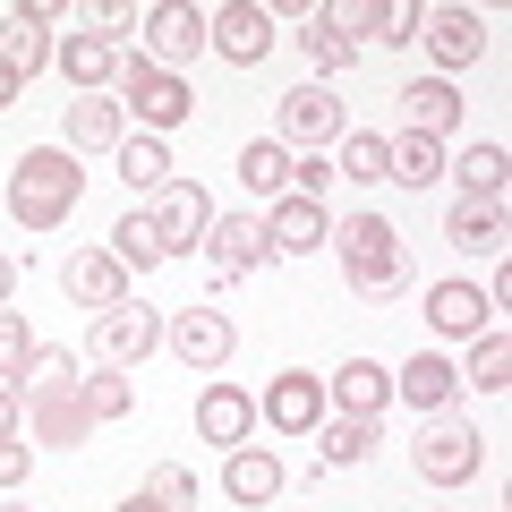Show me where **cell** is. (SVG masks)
<instances>
[{"label": "cell", "instance_id": "obj_1", "mask_svg": "<svg viewBox=\"0 0 512 512\" xmlns=\"http://www.w3.org/2000/svg\"><path fill=\"white\" fill-rule=\"evenodd\" d=\"M18 410H26V427H35V444H86L94 436V419H86V367L69 359V350H35V367H26V384H18Z\"/></svg>", "mask_w": 512, "mask_h": 512}, {"label": "cell", "instance_id": "obj_2", "mask_svg": "<svg viewBox=\"0 0 512 512\" xmlns=\"http://www.w3.org/2000/svg\"><path fill=\"white\" fill-rule=\"evenodd\" d=\"M77 197H86V171H77L69 146H35L9 163V214L26 222V231H60V222L77 214Z\"/></svg>", "mask_w": 512, "mask_h": 512}, {"label": "cell", "instance_id": "obj_3", "mask_svg": "<svg viewBox=\"0 0 512 512\" xmlns=\"http://www.w3.org/2000/svg\"><path fill=\"white\" fill-rule=\"evenodd\" d=\"M342 274H350V291H367V299H384V291H402L410 282V256H402V231L384 214H350L342 231Z\"/></svg>", "mask_w": 512, "mask_h": 512}, {"label": "cell", "instance_id": "obj_4", "mask_svg": "<svg viewBox=\"0 0 512 512\" xmlns=\"http://www.w3.org/2000/svg\"><path fill=\"white\" fill-rule=\"evenodd\" d=\"M111 86H120V111L146 128V137H171V128L197 111V94H188L171 69H154L146 52H120V77H111Z\"/></svg>", "mask_w": 512, "mask_h": 512}, {"label": "cell", "instance_id": "obj_5", "mask_svg": "<svg viewBox=\"0 0 512 512\" xmlns=\"http://www.w3.org/2000/svg\"><path fill=\"white\" fill-rule=\"evenodd\" d=\"M478 453H487V444H478V427L453 419V410H436V427L410 444V470H419L427 487H470V478H478Z\"/></svg>", "mask_w": 512, "mask_h": 512}, {"label": "cell", "instance_id": "obj_6", "mask_svg": "<svg viewBox=\"0 0 512 512\" xmlns=\"http://www.w3.org/2000/svg\"><path fill=\"white\" fill-rule=\"evenodd\" d=\"M214 43V26H205V9H188V0H163V9H146V60L154 69H171L180 77L188 60Z\"/></svg>", "mask_w": 512, "mask_h": 512}, {"label": "cell", "instance_id": "obj_7", "mask_svg": "<svg viewBox=\"0 0 512 512\" xmlns=\"http://www.w3.org/2000/svg\"><path fill=\"white\" fill-rule=\"evenodd\" d=\"M154 239H163V256H188V248H205V231H214V205H205V188L197 180H171V188H154Z\"/></svg>", "mask_w": 512, "mask_h": 512}, {"label": "cell", "instance_id": "obj_8", "mask_svg": "<svg viewBox=\"0 0 512 512\" xmlns=\"http://www.w3.org/2000/svg\"><path fill=\"white\" fill-rule=\"evenodd\" d=\"M256 419L274 427V436H316L325 427V376H274L265 393H256Z\"/></svg>", "mask_w": 512, "mask_h": 512}, {"label": "cell", "instance_id": "obj_9", "mask_svg": "<svg viewBox=\"0 0 512 512\" xmlns=\"http://www.w3.org/2000/svg\"><path fill=\"white\" fill-rule=\"evenodd\" d=\"M52 18L60 9H43V0H26V9H0V69L9 77H35V69H52Z\"/></svg>", "mask_w": 512, "mask_h": 512}, {"label": "cell", "instance_id": "obj_10", "mask_svg": "<svg viewBox=\"0 0 512 512\" xmlns=\"http://www.w3.org/2000/svg\"><path fill=\"white\" fill-rule=\"evenodd\" d=\"M154 342H163V316L137 308V299L94 316V359H103V367H146V350H154Z\"/></svg>", "mask_w": 512, "mask_h": 512}, {"label": "cell", "instance_id": "obj_11", "mask_svg": "<svg viewBox=\"0 0 512 512\" xmlns=\"http://www.w3.org/2000/svg\"><path fill=\"white\" fill-rule=\"evenodd\" d=\"M274 256V239H265V214H214V231H205V265H214L222 282L256 274Z\"/></svg>", "mask_w": 512, "mask_h": 512}, {"label": "cell", "instance_id": "obj_12", "mask_svg": "<svg viewBox=\"0 0 512 512\" xmlns=\"http://www.w3.org/2000/svg\"><path fill=\"white\" fill-rule=\"evenodd\" d=\"M163 342L180 350V359L197 367V376H214V367L239 350V333H231V316H222V308H180V316L163 325Z\"/></svg>", "mask_w": 512, "mask_h": 512}, {"label": "cell", "instance_id": "obj_13", "mask_svg": "<svg viewBox=\"0 0 512 512\" xmlns=\"http://www.w3.org/2000/svg\"><path fill=\"white\" fill-rule=\"evenodd\" d=\"M419 43L436 52V69H478V52H487V26H478V9H419Z\"/></svg>", "mask_w": 512, "mask_h": 512}, {"label": "cell", "instance_id": "obj_14", "mask_svg": "<svg viewBox=\"0 0 512 512\" xmlns=\"http://www.w3.org/2000/svg\"><path fill=\"white\" fill-rule=\"evenodd\" d=\"M214 52L231 60V69H256V60L274 52V9H256V0H231V9H214Z\"/></svg>", "mask_w": 512, "mask_h": 512}, {"label": "cell", "instance_id": "obj_15", "mask_svg": "<svg viewBox=\"0 0 512 512\" xmlns=\"http://www.w3.org/2000/svg\"><path fill=\"white\" fill-rule=\"evenodd\" d=\"M384 402H393V367H376V359H342V376H325L333 419H384Z\"/></svg>", "mask_w": 512, "mask_h": 512}, {"label": "cell", "instance_id": "obj_16", "mask_svg": "<svg viewBox=\"0 0 512 512\" xmlns=\"http://www.w3.org/2000/svg\"><path fill=\"white\" fill-rule=\"evenodd\" d=\"M282 146H342V94L333 86L282 94Z\"/></svg>", "mask_w": 512, "mask_h": 512}, {"label": "cell", "instance_id": "obj_17", "mask_svg": "<svg viewBox=\"0 0 512 512\" xmlns=\"http://www.w3.org/2000/svg\"><path fill=\"white\" fill-rule=\"evenodd\" d=\"M265 239H274V256H316V248H333V222H325L316 197H274Z\"/></svg>", "mask_w": 512, "mask_h": 512}, {"label": "cell", "instance_id": "obj_18", "mask_svg": "<svg viewBox=\"0 0 512 512\" xmlns=\"http://www.w3.org/2000/svg\"><path fill=\"white\" fill-rule=\"evenodd\" d=\"M282 487H291V478H282V461L265 453V444H231V453H222V495H231V504H274Z\"/></svg>", "mask_w": 512, "mask_h": 512}, {"label": "cell", "instance_id": "obj_19", "mask_svg": "<svg viewBox=\"0 0 512 512\" xmlns=\"http://www.w3.org/2000/svg\"><path fill=\"white\" fill-rule=\"evenodd\" d=\"M60 282H69V299H77V308H94V316H103V308H128V274H120V256H111V248L69 256V274H60Z\"/></svg>", "mask_w": 512, "mask_h": 512}, {"label": "cell", "instance_id": "obj_20", "mask_svg": "<svg viewBox=\"0 0 512 512\" xmlns=\"http://www.w3.org/2000/svg\"><path fill=\"white\" fill-rule=\"evenodd\" d=\"M427 325L453 333V342H478V333L495 325V308H487L478 282H436V291H427Z\"/></svg>", "mask_w": 512, "mask_h": 512}, {"label": "cell", "instance_id": "obj_21", "mask_svg": "<svg viewBox=\"0 0 512 512\" xmlns=\"http://www.w3.org/2000/svg\"><path fill=\"white\" fill-rule=\"evenodd\" d=\"M393 393H402L410 410H453V393H461V367H453V359H436V350H419L410 367H393Z\"/></svg>", "mask_w": 512, "mask_h": 512}, {"label": "cell", "instance_id": "obj_22", "mask_svg": "<svg viewBox=\"0 0 512 512\" xmlns=\"http://www.w3.org/2000/svg\"><path fill=\"white\" fill-rule=\"evenodd\" d=\"M248 427H256V402L239 393V384H205V402H197V436L205 444H248Z\"/></svg>", "mask_w": 512, "mask_h": 512}, {"label": "cell", "instance_id": "obj_23", "mask_svg": "<svg viewBox=\"0 0 512 512\" xmlns=\"http://www.w3.org/2000/svg\"><path fill=\"white\" fill-rule=\"evenodd\" d=\"M402 103H410V120H402V128H419V137H436V146L461 128V94H453V77H419Z\"/></svg>", "mask_w": 512, "mask_h": 512}, {"label": "cell", "instance_id": "obj_24", "mask_svg": "<svg viewBox=\"0 0 512 512\" xmlns=\"http://www.w3.org/2000/svg\"><path fill=\"white\" fill-rule=\"evenodd\" d=\"M52 60L69 69V86H86V94H103L111 77H120V43H111V35H69Z\"/></svg>", "mask_w": 512, "mask_h": 512}, {"label": "cell", "instance_id": "obj_25", "mask_svg": "<svg viewBox=\"0 0 512 512\" xmlns=\"http://www.w3.org/2000/svg\"><path fill=\"white\" fill-rule=\"evenodd\" d=\"M384 180H402V188H427V180H444V146H436V137H419V128L384 137Z\"/></svg>", "mask_w": 512, "mask_h": 512}, {"label": "cell", "instance_id": "obj_26", "mask_svg": "<svg viewBox=\"0 0 512 512\" xmlns=\"http://www.w3.org/2000/svg\"><path fill=\"white\" fill-rule=\"evenodd\" d=\"M120 180H128V197L171 188V146H163V137H146V128H128V137H120Z\"/></svg>", "mask_w": 512, "mask_h": 512}, {"label": "cell", "instance_id": "obj_27", "mask_svg": "<svg viewBox=\"0 0 512 512\" xmlns=\"http://www.w3.org/2000/svg\"><path fill=\"white\" fill-rule=\"evenodd\" d=\"M120 137H128V111L111 103V94H77L69 103V154L77 146H111L120 154Z\"/></svg>", "mask_w": 512, "mask_h": 512}, {"label": "cell", "instance_id": "obj_28", "mask_svg": "<svg viewBox=\"0 0 512 512\" xmlns=\"http://www.w3.org/2000/svg\"><path fill=\"white\" fill-rule=\"evenodd\" d=\"M444 239H453V248H470V256H495V248H504V205L461 197L453 214H444Z\"/></svg>", "mask_w": 512, "mask_h": 512}, {"label": "cell", "instance_id": "obj_29", "mask_svg": "<svg viewBox=\"0 0 512 512\" xmlns=\"http://www.w3.org/2000/svg\"><path fill=\"white\" fill-rule=\"evenodd\" d=\"M291 163H299V154L282 146V137L239 146V180H248V197H291Z\"/></svg>", "mask_w": 512, "mask_h": 512}, {"label": "cell", "instance_id": "obj_30", "mask_svg": "<svg viewBox=\"0 0 512 512\" xmlns=\"http://www.w3.org/2000/svg\"><path fill=\"white\" fill-rule=\"evenodd\" d=\"M376 419H333L325 410V427H316V461H325V470H350V461H367L376 453Z\"/></svg>", "mask_w": 512, "mask_h": 512}, {"label": "cell", "instance_id": "obj_31", "mask_svg": "<svg viewBox=\"0 0 512 512\" xmlns=\"http://www.w3.org/2000/svg\"><path fill=\"white\" fill-rule=\"evenodd\" d=\"M461 180V197H487V205H504V180H512V163H504V146H470L461 163H444Z\"/></svg>", "mask_w": 512, "mask_h": 512}, {"label": "cell", "instance_id": "obj_32", "mask_svg": "<svg viewBox=\"0 0 512 512\" xmlns=\"http://www.w3.org/2000/svg\"><path fill=\"white\" fill-rule=\"evenodd\" d=\"M461 384H478V393H504L512 384V333L504 325H487L470 342V367H461Z\"/></svg>", "mask_w": 512, "mask_h": 512}, {"label": "cell", "instance_id": "obj_33", "mask_svg": "<svg viewBox=\"0 0 512 512\" xmlns=\"http://www.w3.org/2000/svg\"><path fill=\"white\" fill-rule=\"evenodd\" d=\"M111 256H120V274H154V265H163L154 222H146V214H120V222H111Z\"/></svg>", "mask_w": 512, "mask_h": 512}, {"label": "cell", "instance_id": "obj_34", "mask_svg": "<svg viewBox=\"0 0 512 512\" xmlns=\"http://www.w3.org/2000/svg\"><path fill=\"white\" fill-rule=\"evenodd\" d=\"M128 410H137V384H128V367H103V376H86V419H94V427L128 419Z\"/></svg>", "mask_w": 512, "mask_h": 512}, {"label": "cell", "instance_id": "obj_35", "mask_svg": "<svg viewBox=\"0 0 512 512\" xmlns=\"http://www.w3.org/2000/svg\"><path fill=\"white\" fill-rule=\"evenodd\" d=\"M26 367H35V333L18 308H0V384H26Z\"/></svg>", "mask_w": 512, "mask_h": 512}, {"label": "cell", "instance_id": "obj_36", "mask_svg": "<svg viewBox=\"0 0 512 512\" xmlns=\"http://www.w3.org/2000/svg\"><path fill=\"white\" fill-rule=\"evenodd\" d=\"M342 180H384V137L376 128H342Z\"/></svg>", "mask_w": 512, "mask_h": 512}, {"label": "cell", "instance_id": "obj_37", "mask_svg": "<svg viewBox=\"0 0 512 512\" xmlns=\"http://www.w3.org/2000/svg\"><path fill=\"white\" fill-rule=\"evenodd\" d=\"M299 52H308V60H316V69H325V77H333V69H350V52H359V43H342V35H333V26H325V18H308V35H299Z\"/></svg>", "mask_w": 512, "mask_h": 512}, {"label": "cell", "instance_id": "obj_38", "mask_svg": "<svg viewBox=\"0 0 512 512\" xmlns=\"http://www.w3.org/2000/svg\"><path fill=\"white\" fill-rule=\"evenodd\" d=\"M376 43H419V0H376Z\"/></svg>", "mask_w": 512, "mask_h": 512}, {"label": "cell", "instance_id": "obj_39", "mask_svg": "<svg viewBox=\"0 0 512 512\" xmlns=\"http://www.w3.org/2000/svg\"><path fill=\"white\" fill-rule=\"evenodd\" d=\"M146 504L154 512H188V504H197V478H188V470H154L146 478Z\"/></svg>", "mask_w": 512, "mask_h": 512}, {"label": "cell", "instance_id": "obj_40", "mask_svg": "<svg viewBox=\"0 0 512 512\" xmlns=\"http://www.w3.org/2000/svg\"><path fill=\"white\" fill-rule=\"evenodd\" d=\"M316 18H325V26H333L342 43H359L367 26H376V0H333V9H316Z\"/></svg>", "mask_w": 512, "mask_h": 512}, {"label": "cell", "instance_id": "obj_41", "mask_svg": "<svg viewBox=\"0 0 512 512\" xmlns=\"http://www.w3.org/2000/svg\"><path fill=\"white\" fill-rule=\"evenodd\" d=\"M26 478H35V453L9 436V444H0V487H26Z\"/></svg>", "mask_w": 512, "mask_h": 512}, {"label": "cell", "instance_id": "obj_42", "mask_svg": "<svg viewBox=\"0 0 512 512\" xmlns=\"http://www.w3.org/2000/svg\"><path fill=\"white\" fill-rule=\"evenodd\" d=\"M86 18H94V35H120V26H137V9H128V0H94Z\"/></svg>", "mask_w": 512, "mask_h": 512}, {"label": "cell", "instance_id": "obj_43", "mask_svg": "<svg viewBox=\"0 0 512 512\" xmlns=\"http://www.w3.org/2000/svg\"><path fill=\"white\" fill-rule=\"evenodd\" d=\"M18 419H26V410H18V384H0V444L18 436Z\"/></svg>", "mask_w": 512, "mask_h": 512}, {"label": "cell", "instance_id": "obj_44", "mask_svg": "<svg viewBox=\"0 0 512 512\" xmlns=\"http://www.w3.org/2000/svg\"><path fill=\"white\" fill-rule=\"evenodd\" d=\"M9 299H18V265H9V256H0V308H9Z\"/></svg>", "mask_w": 512, "mask_h": 512}, {"label": "cell", "instance_id": "obj_45", "mask_svg": "<svg viewBox=\"0 0 512 512\" xmlns=\"http://www.w3.org/2000/svg\"><path fill=\"white\" fill-rule=\"evenodd\" d=\"M18 86H26V77H9V69H0V111H9V103H18Z\"/></svg>", "mask_w": 512, "mask_h": 512}, {"label": "cell", "instance_id": "obj_46", "mask_svg": "<svg viewBox=\"0 0 512 512\" xmlns=\"http://www.w3.org/2000/svg\"><path fill=\"white\" fill-rule=\"evenodd\" d=\"M120 512H154V504H146V495H128V504H120Z\"/></svg>", "mask_w": 512, "mask_h": 512}]
</instances>
